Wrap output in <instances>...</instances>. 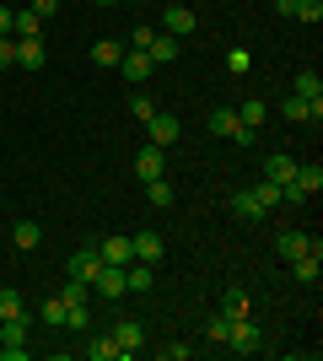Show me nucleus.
Wrapping results in <instances>:
<instances>
[{"mask_svg":"<svg viewBox=\"0 0 323 361\" xmlns=\"http://www.w3.org/2000/svg\"><path fill=\"white\" fill-rule=\"evenodd\" d=\"M146 200H151V211H172V205H178V195H172L167 178H151V183H146Z\"/></svg>","mask_w":323,"mask_h":361,"instance_id":"412c9836","label":"nucleus"},{"mask_svg":"<svg viewBox=\"0 0 323 361\" xmlns=\"http://www.w3.org/2000/svg\"><path fill=\"white\" fill-rule=\"evenodd\" d=\"M227 329H232V318H227V313H215L210 324H205V334H210L215 345H221V340H227Z\"/></svg>","mask_w":323,"mask_h":361,"instance_id":"72a5a7b5","label":"nucleus"},{"mask_svg":"<svg viewBox=\"0 0 323 361\" xmlns=\"http://www.w3.org/2000/svg\"><path fill=\"white\" fill-rule=\"evenodd\" d=\"M97 6H119V0H97Z\"/></svg>","mask_w":323,"mask_h":361,"instance_id":"58836bf2","label":"nucleus"},{"mask_svg":"<svg viewBox=\"0 0 323 361\" xmlns=\"http://www.w3.org/2000/svg\"><path fill=\"white\" fill-rule=\"evenodd\" d=\"M129 114H135L140 124L151 119V114H156V103H151V92H129Z\"/></svg>","mask_w":323,"mask_h":361,"instance_id":"c756f323","label":"nucleus"},{"mask_svg":"<svg viewBox=\"0 0 323 361\" xmlns=\"http://www.w3.org/2000/svg\"><path fill=\"white\" fill-rule=\"evenodd\" d=\"M38 32H44V16L22 6V11L11 16V38H38Z\"/></svg>","mask_w":323,"mask_h":361,"instance_id":"aec40b11","label":"nucleus"},{"mask_svg":"<svg viewBox=\"0 0 323 361\" xmlns=\"http://www.w3.org/2000/svg\"><path fill=\"white\" fill-rule=\"evenodd\" d=\"M60 302H65V307H70V302H92V286H87V281H65Z\"/></svg>","mask_w":323,"mask_h":361,"instance_id":"473e14b6","label":"nucleus"},{"mask_svg":"<svg viewBox=\"0 0 323 361\" xmlns=\"http://www.w3.org/2000/svg\"><path fill=\"white\" fill-rule=\"evenodd\" d=\"M135 173H140V183L162 178V173H167V146H151V140H146V146L135 151Z\"/></svg>","mask_w":323,"mask_h":361,"instance_id":"f03ea898","label":"nucleus"},{"mask_svg":"<svg viewBox=\"0 0 323 361\" xmlns=\"http://www.w3.org/2000/svg\"><path fill=\"white\" fill-rule=\"evenodd\" d=\"M291 16H296V22H323V0H296Z\"/></svg>","mask_w":323,"mask_h":361,"instance_id":"2f4dec72","label":"nucleus"},{"mask_svg":"<svg viewBox=\"0 0 323 361\" xmlns=\"http://www.w3.org/2000/svg\"><path fill=\"white\" fill-rule=\"evenodd\" d=\"M318 254H323V243L312 238V243H308V254H302V259H291V275H296V281H302V286H318V275H323Z\"/></svg>","mask_w":323,"mask_h":361,"instance_id":"0eeeda50","label":"nucleus"},{"mask_svg":"<svg viewBox=\"0 0 323 361\" xmlns=\"http://www.w3.org/2000/svg\"><path fill=\"white\" fill-rule=\"evenodd\" d=\"M253 195H259V205H264V211H275V205H280V183L259 178V183H253Z\"/></svg>","mask_w":323,"mask_h":361,"instance_id":"7c9ffc66","label":"nucleus"},{"mask_svg":"<svg viewBox=\"0 0 323 361\" xmlns=\"http://www.w3.org/2000/svg\"><path fill=\"white\" fill-rule=\"evenodd\" d=\"M92 60H97V65H119V60H124V44H113V38H97V44H92Z\"/></svg>","mask_w":323,"mask_h":361,"instance_id":"a878e982","label":"nucleus"},{"mask_svg":"<svg viewBox=\"0 0 323 361\" xmlns=\"http://www.w3.org/2000/svg\"><path fill=\"white\" fill-rule=\"evenodd\" d=\"M280 119H286V124H312V103H302V97L291 92V97L280 103Z\"/></svg>","mask_w":323,"mask_h":361,"instance_id":"b1692460","label":"nucleus"},{"mask_svg":"<svg viewBox=\"0 0 323 361\" xmlns=\"http://www.w3.org/2000/svg\"><path fill=\"white\" fill-rule=\"evenodd\" d=\"M0 318H27V302L16 297V291H11V286L0 291Z\"/></svg>","mask_w":323,"mask_h":361,"instance_id":"cd10ccee","label":"nucleus"},{"mask_svg":"<svg viewBox=\"0 0 323 361\" xmlns=\"http://www.w3.org/2000/svg\"><path fill=\"white\" fill-rule=\"evenodd\" d=\"M129 248H135V259H140V264H156L167 243H162V232H135V238H129Z\"/></svg>","mask_w":323,"mask_h":361,"instance_id":"f8f14e48","label":"nucleus"},{"mask_svg":"<svg viewBox=\"0 0 323 361\" xmlns=\"http://www.w3.org/2000/svg\"><path fill=\"white\" fill-rule=\"evenodd\" d=\"M264 178H270V183H291V178H296V162L286 157V151H270V162H264Z\"/></svg>","mask_w":323,"mask_h":361,"instance_id":"f3484780","label":"nucleus"},{"mask_svg":"<svg viewBox=\"0 0 323 361\" xmlns=\"http://www.w3.org/2000/svg\"><path fill=\"white\" fill-rule=\"evenodd\" d=\"M11 16H16L11 6H0V38H11Z\"/></svg>","mask_w":323,"mask_h":361,"instance_id":"4c0bfd02","label":"nucleus"},{"mask_svg":"<svg viewBox=\"0 0 323 361\" xmlns=\"http://www.w3.org/2000/svg\"><path fill=\"white\" fill-rule=\"evenodd\" d=\"M97 270H103L97 248H76V254L65 259V275H70V281H87V286H92V281H97Z\"/></svg>","mask_w":323,"mask_h":361,"instance_id":"423d86ee","label":"nucleus"},{"mask_svg":"<svg viewBox=\"0 0 323 361\" xmlns=\"http://www.w3.org/2000/svg\"><path fill=\"white\" fill-rule=\"evenodd\" d=\"M308 232H296V226H286V232H280V238H275V254L280 259H302V254H308Z\"/></svg>","mask_w":323,"mask_h":361,"instance_id":"dca6fc26","label":"nucleus"},{"mask_svg":"<svg viewBox=\"0 0 323 361\" xmlns=\"http://www.w3.org/2000/svg\"><path fill=\"white\" fill-rule=\"evenodd\" d=\"M92 291H97V297H108V302L124 297V270H119V264H103V270H97V281H92Z\"/></svg>","mask_w":323,"mask_h":361,"instance_id":"2eb2a0df","label":"nucleus"},{"mask_svg":"<svg viewBox=\"0 0 323 361\" xmlns=\"http://www.w3.org/2000/svg\"><path fill=\"white\" fill-rule=\"evenodd\" d=\"M151 71H156V60L146 54V49H124V60H119V75L129 81V87H140V81H151Z\"/></svg>","mask_w":323,"mask_h":361,"instance_id":"39448f33","label":"nucleus"},{"mask_svg":"<svg viewBox=\"0 0 323 361\" xmlns=\"http://www.w3.org/2000/svg\"><path fill=\"white\" fill-rule=\"evenodd\" d=\"M162 356H167V361H189V356H194V345H162Z\"/></svg>","mask_w":323,"mask_h":361,"instance_id":"e433bc0d","label":"nucleus"},{"mask_svg":"<svg viewBox=\"0 0 323 361\" xmlns=\"http://www.w3.org/2000/svg\"><path fill=\"white\" fill-rule=\"evenodd\" d=\"M178 49H184V38H172V32H162V27H156V38L146 44V54H151L156 65H172V60H178Z\"/></svg>","mask_w":323,"mask_h":361,"instance_id":"9b49d317","label":"nucleus"},{"mask_svg":"<svg viewBox=\"0 0 323 361\" xmlns=\"http://www.w3.org/2000/svg\"><path fill=\"white\" fill-rule=\"evenodd\" d=\"M162 32L189 38V32H194V11H189V6H167V11H162Z\"/></svg>","mask_w":323,"mask_h":361,"instance_id":"4468645a","label":"nucleus"},{"mask_svg":"<svg viewBox=\"0 0 323 361\" xmlns=\"http://www.w3.org/2000/svg\"><path fill=\"white\" fill-rule=\"evenodd\" d=\"M11 243L27 254V248H38V243H44V226H38V221H16V226H11Z\"/></svg>","mask_w":323,"mask_h":361,"instance_id":"4be33fe9","label":"nucleus"},{"mask_svg":"<svg viewBox=\"0 0 323 361\" xmlns=\"http://www.w3.org/2000/svg\"><path fill=\"white\" fill-rule=\"evenodd\" d=\"M27 11H38V16H44V22H49V16L60 11V0H27Z\"/></svg>","mask_w":323,"mask_h":361,"instance_id":"c9c22d12","label":"nucleus"},{"mask_svg":"<svg viewBox=\"0 0 323 361\" xmlns=\"http://www.w3.org/2000/svg\"><path fill=\"white\" fill-rule=\"evenodd\" d=\"M210 130L227 135V140H237V146L253 140V130H243V119H237V108H210Z\"/></svg>","mask_w":323,"mask_h":361,"instance_id":"7ed1b4c3","label":"nucleus"},{"mask_svg":"<svg viewBox=\"0 0 323 361\" xmlns=\"http://www.w3.org/2000/svg\"><path fill=\"white\" fill-rule=\"evenodd\" d=\"M97 259H103V264H135V248H129V238H103L97 243Z\"/></svg>","mask_w":323,"mask_h":361,"instance_id":"1a4fd4ad","label":"nucleus"},{"mask_svg":"<svg viewBox=\"0 0 323 361\" xmlns=\"http://www.w3.org/2000/svg\"><path fill=\"white\" fill-rule=\"evenodd\" d=\"M221 345L237 350V356H259V350H264V329L253 324V318H232V329H227Z\"/></svg>","mask_w":323,"mask_h":361,"instance_id":"f257e3e1","label":"nucleus"},{"mask_svg":"<svg viewBox=\"0 0 323 361\" xmlns=\"http://www.w3.org/2000/svg\"><path fill=\"white\" fill-rule=\"evenodd\" d=\"M81 356H87V361H124L119 345H113V334H97V340H87V345H81Z\"/></svg>","mask_w":323,"mask_h":361,"instance_id":"a211bd4d","label":"nucleus"},{"mask_svg":"<svg viewBox=\"0 0 323 361\" xmlns=\"http://www.w3.org/2000/svg\"><path fill=\"white\" fill-rule=\"evenodd\" d=\"M227 205H232V216H243V221H264V216H270V211L259 205V195H253V189H237Z\"/></svg>","mask_w":323,"mask_h":361,"instance_id":"ddd939ff","label":"nucleus"},{"mask_svg":"<svg viewBox=\"0 0 323 361\" xmlns=\"http://www.w3.org/2000/svg\"><path fill=\"white\" fill-rule=\"evenodd\" d=\"M221 313H227V318H248V291H243V286H227V302H221Z\"/></svg>","mask_w":323,"mask_h":361,"instance_id":"bb28decb","label":"nucleus"},{"mask_svg":"<svg viewBox=\"0 0 323 361\" xmlns=\"http://www.w3.org/2000/svg\"><path fill=\"white\" fill-rule=\"evenodd\" d=\"M237 119H243V130H264V119H270V108H264L259 97H248V103L237 108Z\"/></svg>","mask_w":323,"mask_h":361,"instance_id":"393cba45","label":"nucleus"},{"mask_svg":"<svg viewBox=\"0 0 323 361\" xmlns=\"http://www.w3.org/2000/svg\"><path fill=\"white\" fill-rule=\"evenodd\" d=\"M113 345H119V356H135V350L146 345V334H140V318H119V324H113Z\"/></svg>","mask_w":323,"mask_h":361,"instance_id":"6e6552de","label":"nucleus"},{"mask_svg":"<svg viewBox=\"0 0 323 361\" xmlns=\"http://www.w3.org/2000/svg\"><path fill=\"white\" fill-rule=\"evenodd\" d=\"M38 318H44L49 329H65V302H60V297H49L44 307H38Z\"/></svg>","mask_w":323,"mask_h":361,"instance_id":"c85d7f7f","label":"nucleus"},{"mask_svg":"<svg viewBox=\"0 0 323 361\" xmlns=\"http://www.w3.org/2000/svg\"><path fill=\"white\" fill-rule=\"evenodd\" d=\"M140 130H146V140H151V146H172V140L184 135V124L172 119V114H162V108H156V114L140 124Z\"/></svg>","mask_w":323,"mask_h":361,"instance_id":"20e7f679","label":"nucleus"},{"mask_svg":"<svg viewBox=\"0 0 323 361\" xmlns=\"http://www.w3.org/2000/svg\"><path fill=\"white\" fill-rule=\"evenodd\" d=\"M291 183H296V189H302V195L312 200V195H318V189H323V167H318V162H308V167H296V178H291Z\"/></svg>","mask_w":323,"mask_h":361,"instance_id":"5701e85b","label":"nucleus"},{"mask_svg":"<svg viewBox=\"0 0 323 361\" xmlns=\"http://www.w3.org/2000/svg\"><path fill=\"white\" fill-rule=\"evenodd\" d=\"M44 60H49L44 38H16V65L22 71H44Z\"/></svg>","mask_w":323,"mask_h":361,"instance_id":"9d476101","label":"nucleus"},{"mask_svg":"<svg viewBox=\"0 0 323 361\" xmlns=\"http://www.w3.org/2000/svg\"><path fill=\"white\" fill-rule=\"evenodd\" d=\"M16 65V38H0V71H11Z\"/></svg>","mask_w":323,"mask_h":361,"instance_id":"f704fd0d","label":"nucleus"},{"mask_svg":"<svg viewBox=\"0 0 323 361\" xmlns=\"http://www.w3.org/2000/svg\"><path fill=\"white\" fill-rule=\"evenodd\" d=\"M124 291H135V297H146L151 291V264H124Z\"/></svg>","mask_w":323,"mask_h":361,"instance_id":"6ab92c4d","label":"nucleus"}]
</instances>
